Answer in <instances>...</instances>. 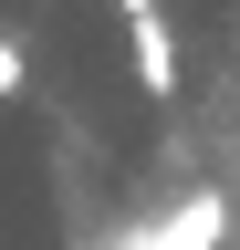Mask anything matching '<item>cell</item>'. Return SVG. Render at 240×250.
Returning a JSON list of instances; mask_svg holds the SVG:
<instances>
[{
    "label": "cell",
    "instance_id": "1",
    "mask_svg": "<svg viewBox=\"0 0 240 250\" xmlns=\"http://www.w3.org/2000/svg\"><path fill=\"white\" fill-rule=\"evenodd\" d=\"M126 52H136V94H146V104H167V94H177V31L146 11V21H126Z\"/></svg>",
    "mask_w": 240,
    "mask_h": 250
},
{
    "label": "cell",
    "instance_id": "2",
    "mask_svg": "<svg viewBox=\"0 0 240 250\" xmlns=\"http://www.w3.org/2000/svg\"><path fill=\"white\" fill-rule=\"evenodd\" d=\"M21 83H32V62H21V42H11V31H0V104H11Z\"/></svg>",
    "mask_w": 240,
    "mask_h": 250
},
{
    "label": "cell",
    "instance_id": "3",
    "mask_svg": "<svg viewBox=\"0 0 240 250\" xmlns=\"http://www.w3.org/2000/svg\"><path fill=\"white\" fill-rule=\"evenodd\" d=\"M146 11H157V0H115V21H146Z\"/></svg>",
    "mask_w": 240,
    "mask_h": 250
}]
</instances>
